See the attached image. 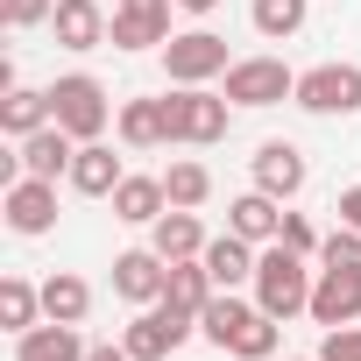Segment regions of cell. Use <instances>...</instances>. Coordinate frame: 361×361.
I'll use <instances>...</instances> for the list:
<instances>
[{
    "label": "cell",
    "instance_id": "3957f363",
    "mask_svg": "<svg viewBox=\"0 0 361 361\" xmlns=\"http://www.w3.org/2000/svg\"><path fill=\"white\" fill-rule=\"evenodd\" d=\"M192 333H199V312H185V305H170V298H156V305H142V312L128 319L121 347H128L135 361H170V354L185 347Z\"/></svg>",
    "mask_w": 361,
    "mask_h": 361
},
{
    "label": "cell",
    "instance_id": "f546056e",
    "mask_svg": "<svg viewBox=\"0 0 361 361\" xmlns=\"http://www.w3.org/2000/svg\"><path fill=\"white\" fill-rule=\"evenodd\" d=\"M319 262H361V227H347V220H340V227L319 241Z\"/></svg>",
    "mask_w": 361,
    "mask_h": 361
},
{
    "label": "cell",
    "instance_id": "30bf717a",
    "mask_svg": "<svg viewBox=\"0 0 361 361\" xmlns=\"http://www.w3.org/2000/svg\"><path fill=\"white\" fill-rule=\"evenodd\" d=\"M170 8H177V0H114L106 43L114 50H156V43H170Z\"/></svg>",
    "mask_w": 361,
    "mask_h": 361
},
{
    "label": "cell",
    "instance_id": "4fadbf2b",
    "mask_svg": "<svg viewBox=\"0 0 361 361\" xmlns=\"http://www.w3.org/2000/svg\"><path fill=\"white\" fill-rule=\"evenodd\" d=\"M114 290H121L128 305H156V298L170 290V262H163L156 248H128V255H114Z\"/></svg>",
    "mask_w": 361,
    "mask_h": 361
},
{
    "label": "cell",
    "instance_id": "4316f807",
    "mask_svg": "<svg viewBox=\"0 0 361 361\" xmlns=\"http://www.w3.org/2000/svg\"><path fill=\"white\" fill-rule=\"evenodd\" d=\"M0 128H8L15 142H22V135H36V128H50V92H29V85H15L8 99H0Z\"/></svg>",
    "mask_w": 361,
    "mask_h": 361
},
{
    "label": "cell",
    "instance_id": "7a4b0ae2",
    "mask_svg": "<svg viewBox=\"0 0 361 361\" xmlns=\"http://www.w3.org/2000/svg\"><path fill=\"white\" fill-rule=\"evenodd\" d=\"M312 283H319L312 255H298V248H283V241L262 248V262H255V305H262L269 319H298V312H312Z\"/></svg>",
    "mask_w": 361,
    "mask_h": 361
},
{
    "label": "cell",
    "instance_id": "2e32d148",
    "mask_svg": "<svg viewBox=\"0 0 361 361\" xmlns=\"http://www.w3.org/2000/svg\"><path fill=\"white\" fill-rule=\"evenodd\" d=\"M92 347L78 340V326H64V319H43V326H29V333H15V361H85Z\"/></svg>",
    "mask_w": 361,
    "mask_h": 361
},
{
    "label": "cell",
    "instance_id": "ba28073f",
    "mask_svg": "<svg viewBox=\"0 0 361 361\" xmlns=\"http://www.w3.org/2000/svg\"><path fill=\"white\" fill-rule=\"evenodd\" d=\"M227 99H234V106L298 99V71H290L283 57H234V64H227Z\"/></svg>",
    "mask_w": 361,
    "mask_h": 361
},
{
    "label": "cell",
    "instance_id": "52a82bcc",
    "mask_svg": "<svg viewBox=\"0 0 361 361\" xmlns=\"http://www.w3.org/2000/svg\"><path fill=\"white\" fill-rule=\"evenodd\" d=\"M227 36H213V29H185V36H170L163 43V71H170V85H213V78H227Z\"/></svg>",
    "mask_w": 361,
    "mask_h": 361
},
{
    "label": "cell",
    "instance_id": "9a60e30c",
    "mask_svg": "<svg viewBox=\"0 0 361 361\" xmlns=\"http://www.w3.org/2000/svg\"><path fill=\"white\" fill-rule=\"evenodd\" d=\"M106 8L99 0H57V15H50V36L64 43V50H99L106 43Z\"/></svg>",
    "mask_w": 361,
    "mask_h": 361
},
{
    "label": "cell",
    "instance_id": "5bb4252c",
    "mask_svg": "<svg viewBox=\"0 0 361 361\" xmlns=\"http://www.w3.org/2000/svg\"><path fill=\"white\" fill-rule=\"evenodd\" d=\"M255 192H269V199H298L305 192V149L298 142H262L255 149Z\"/></svg>",
    "mask_w": 361,
    "mask_h": 361
},
{
    "label": "cell",
    "instance_id": "e575fe53",
    "mask_svg": "<svg viewBox=\"0 0 361 361\" xmlns=\"http://www.w3.org/2000/svg\"><path fill=\"white\" fill-rule=\"evenodd\" d=\"M177 8H185V15H213V8H220V0H177Z\"/></svg>",
    "mask_w": 361,
    "mask_h": 361
},
{
    "label": "cell",
    "instance_id": "cb8c5ba5",
    "mask_svg": "<svg viewBox=\"0 0 361 361\" xmlns=\"http://www.w3.org/2000/svg\"><path fill=\"white\" fill-rule=\"evenodd\" d=\"M0 326H8V333L43 326V283H29V276H8V283H0Z\"/></svg>",
    "mask_w": 361,
    "mask_h": 361
},
{
    "label": "cell",
    "instance_id": "8992f818",
    "mask_svg": "<svg viewBox=\"0 0 361 361\" xmlns=\"http://www.w3.org/2000/svg\"><path fill=\"white\" fill-rule=\"evenodd\" d=\"M298 106L319 114V121L361 114V64H312V71H298Z\"/></svg>",
    "mask_w": 361,
    "mask_h": 361
},
{
    "label": "cell",
    "instance_id": "83f0119b",
    "mask_svg": "<svg viewBox=\"0 0 361 361\" xmlns=\"http://www.w3.org/2000/svg\"><path fill=\"white\" fill-rule=\"evenodd\" d=\"M163 192H170V206L199 213V206L213 199V170H206V163H170V170H163Z\"/></svg>",
    "mask_w": 361,
    "mask_h": 361
},
{
    "label": "cell",
    "instance_id": "d6a6232c",
    "mask_svg": "<svg viewBox=\"0 0 361 361\" xmlns=\"http://www.w3.org/2000/svg\"><path fill=\"white\" fill-rule=\"evenodd\" d=\"M333 213H340V220H347V227H361V185H347V192H340V206H333Z\"/></svg>",
    "mask_w": 361,
    "mask_h": 361
},
{
    "label": "cell",
    "instance_id": "d6986e66",
    "mask_svg": "<svg viewBox=\"0 0 361 361\" xmlns=\"http://www.w3.org/2000/svg\"><path fill=\"white\" fill-rule=\"evenodd\" d=\"M199 262L213 269V283H220V290H241V283H255V262H262V255H255V241H241V234L227 227L220 241H206V255H199Z\"/></svg>",
    "mask_w": 361,
    "mask_h": 361
},
{
    "label": "cell",
    "instance_id": "9c48e42d",
    "mask_svg": "<svg viewBox=\"0 0 361 361\" xmlns=\"http://www.w3.org/2000/svg\"><path fill=\"white\" fill-rule=\"evenodd\" d=\"M312 319H319L326 333L361 319V262H319V283H312Z\"/></svg>",
    "mask_w": 361,
    "mask_h": 361
},
{
    "label": "cell",
    "instance_id": "4dcf8cb0",
    "mask_svg": "<svg viewBox=\"0 0 361 361\" xmlns=\"http://www.w3.org/2000/svg\"><path fill=\"white\" fill-rule=\"evenodd\" d=\"M319 361H361V326H333L319 340Z\"/></svg>",
    "mask_w": 361,
    "mask_h": 361
},
{
    "label": "cell",
    "instance_id": "836d02e7",
    "mask_svg": "<svg viewBox=\"0 0 361 361\" xmlns=\"http://www.w3.org/2000/svg\"><path fill=\"white\" fill-rule=\"evenodd\" d=\"M85 361H135V354H128V347H92Z\"/></svg>",
    "mask_w": 361,
    "mask_h": 361
},
{
    "label": "cell",
    "instance_id": "f1b7e54d",
    "mask_svg": "<svg viewBox=\"0 0 361 361\" xmlns=\"http://www.w3.org/2000/svg\"><path fill=\"white\" fill-rule=\"evenodd\" d=\"M57 15V0H0V22L8 29H43Z\"/></svg>",
    "mask_w": 361,
    "mask_h": 361
},
{
    "label": "cell",
    "instance_id": "277c9868",
    "mask_svg": "<svg viewBox=\"0 0 361 361\" xmlns=\"http://www.w3.org/2000/svg\"><path fill=\"white\" fill-rule=\"evenodd\" d=\"M50 121H57L64 135H78V142H99L106 121H114V99H106V85H99L92 71H71V78L50 85Z\"/></svg>",
    "mask_w": 361,
    "mask_h": 361
},
{
    "label": "cell",
    "instance_id": "d4e9b609",
    "mask_svg": "<svg viewBox=\"0 0 361 361\" xmlns=\"http://www.w3.org/2000/svg\"><path fill=\"white\" fill-rule=\"evenodd\" d=\"M305 15H312V0H255V8H248L255 36H269V43H290L305 29Z\"/></svg>",
    "mask_w": 361,
    "mask_h": 361
},
{
    "label": "cell",
    "instance_id": "7402d4cb",
    "mask_svg": "<svg viewBox=\"0 0 361 361\" xmlns=\"http://www.w3.org/2000/svg\"><path fill=\"white\" fill-rule=\"evenodd\" d=\"M114 128H121L128 149H163V142H170V106H163V99H128V106L114 114Z\"/></svg>",
    "mask_w": 361,
    "mask_h": 361
},
{
    "label": "cell",
    "instance_id": "8fae6325",
    "mask_svg": "<svg viewBox=\"0 0 361 361\" xmlns=\"http://www.w3.org/2000/svg\"><path fill=\"white\" fill-rule=\"evenodd\" d=\"M0 213H8V227L22 241H36V234L57 227V185H50V177H15V185L0 192Z\"/></svg>",
    "mask_w": 361,
    "mask_h": 361
},
{
    "label": "cell",
    "instance_id": "44dd1931",
    "mask_svg": "<svg viewBox=\"0 0 361 361\" xmlns=\"http://www.w3.org/2000/svg\"><path fill=\"white\" fill-rule=\"evenodd\" d=\"M163 213H170L163 177H121V185H114V220H128V227H156Z\"/></svg>",
    "mask_w": 361,
    "mask_h": 361
},
{
    "label": "cell",
    "instance_id": "e0dca14e",
    "mask_svg": "<svg viewBox=\"0 0 361 361\" xmlns=\"http://www.w3.org/2000/svg\"><path fill=\"white\" fill-rule=\"evenodd\" d=\"M121 156L106 149V142H78V156H71V177H64V185L71 192H85V199H114V185H121Z\"/></svg>",
    "mask_w": 361,
    "mask_h": 361
},
{
    "label": "cell",
    "instance_id": "7c38bea8",
    "mask_svg": "<svg viewBox=\"0 0 361 361\" xmlns=\"http://www.w3.org/2000/svg\"><path fill=\"white\" fill-rule=\"evenodd\" d=\"M71 156H78V135H64L57 121L15 142V163H22V177H50V185H57V177H71Z\"/></svg>",
    "mask_w": 361,
    "mask_h": 361
},
{
    "label": "cell",
    "instance_id": "ac0fdd59",
    "mask_svg": "<svg viewBox=\"0 0 361 361\" xmlns=\"http://www.w3.org/2000/svg\"><path fill=\"white\" fill-rule=\"evenodd\" d=\"M227 227H234L241 241L269 248V241L283 234V199H269V192H241V199L227 206Z\"/></svg>",
    "mask_w": 361,
    "mask_h": 361
},
{
    "label": "cell",
    "instance_id": "d590c367",
    "mask_svg": "<svg viewBox=\"0 0 361 361\" xmlns=\"http://www.w3.org/2000/svg\"><path fill=\"white\" fill-rule=\"evenodd\" d=\"M312 361H319V354H312Z\"/></svg>",
    "mask_w": 361,
    "mask_h": 361
},
{
    "label": "cell",
    "instance_id": "1f68e13d",
    "mask_svg": "<svg viewBox=\"0 0 361 361\" xmlns=\"http://www.w3.org/2000/svg\"><path fill=\"white\" fill-rule=\"evenodd\" d=\"M283 248H298V255H319V234H312V220L305 213H283V234H276Z\"/></svg>",
    "mask_w": 361,
    "mask_h": 361
},
{
    "label": "cell",
    "instance_id": "5b68a950",
    "mask_svg": "<svg viewBox=\"0 0 361 361\" xmlns=\"http://www.w3.org/2000/svg\"><path fill=\"white\" fill-rule=\"evenodd\" d=\"M163 106H170V142H192V149L220 142L227 121H234V99L227 92H206V85H177Z\"/></svg>",
    "mask_w": 361,
    "mask_h": 361
},
{
    "label": "cell",
    "instance_id": "ffe728a7",
    "mask_svg": "<svg viewBox=\"0 0 361 361\" xmlns=\"http://www.w3.org/2000/svg\"><path fill=\"white\" fill-rule=\"evenodd\" d=\"M149 248H156L163 262H192V255H206V227H199V213L170 206V213L149 227Z\"/></svg>",
    "mask_w": 361,
    "mask_h": 361
},
{
    "label": "cell",
    "instance_id": "484cf974",
    "mask_svg": "<svg viewBox=\"0 0 361 361\" xmlns=\"http://www.w3.org/2000/svg\"><path fill=\"white\" fill-rule=\"evenodd\" d=\"M213 290H220V283H213V269H206L199 255H192V262H170V290H163L170 305H185V312H206V305H213Z\"/></svg>",
    "mask_w": 361,
    "mask_h": 361
},
{
    "label": "cell",
    "instance_id": "6da1fadb",
    "mask_svg": "<svg viewBox=\"0 0 361 361\" xmlns=\"http://www.w3.org/2000/svg\"><path fill=\"white\" fill-rule=\"evenodd\" d=\"M199 333H206L220 354H234V361H269L276 340H283V319H269L262 305H248V298H234V290H213V305L199 312Z\"/></svg>",
    "mask_w": 361,
    "mask_h": 361
},
{
    "label": "cell",
    "instance_id": "603a6c76",
    "mask_svg": "<svg viewBox=\"0 0 361 361\" xmlns=\"http://www.w3.org/2000/svg\"><path fill=\"white\" fill-rule=\"evenodd\" d=\"M85 312H92V283H85V276H71V269H50V276H43V319L78 326Z\"/></svg>",
    "mask_w": 361,
    "mask_h": 361
}]
</instances>
